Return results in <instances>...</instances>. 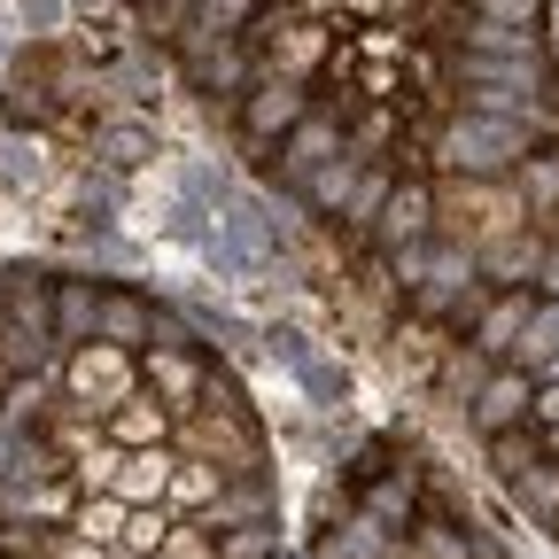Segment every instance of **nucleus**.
<instances>
[{
  "label": "nucleus",
  "instance_id": "nucleus-31",
  "mask_svg": "<svg viewBox=\"0 0 559 559\" xmlns=\"http://www.w3.org/2000/svg\"><path fill=\"white\" fill-rule=\"evenodd\" d=\"M536 459H544V443H536L528 428H513V436H489V466L506 474V489H513V481H521V474H528Z\"/></svg>",
  "mask_w": 559,
  "mask_h": 559
},
{
  "label": "nucleus",
  "instance_id": "nucleus-16",
  "mask_svg": "<svg viewBox=\"0 0 559 559\" xmlns=\"http://www.w3.org/2000/svg\"><path fill=\"white\" fill-rule=\"evenodd\" d=\"M102 342L140 358V349L156 342V296L148 288H102Z\"/></svg>",
  "mask_w": 559,
  "mask_h": 559
},
{
  "label": "nucleus",
  "instance_id": "nucleus-34",
  "mask_svg": "<svg viewBox=\"0 0 559 559\" xmlns=\"http://www.w3.org/2000/svg\"><path fill=\"white\" fill-rule=\"evenodd\" d=\"M156 559H218V551H210V528L202 521H171V536L156 544Z\"/></svg>",
  "mask_w": 559,
  "mask_h": 559
},
{
  "label": "nucleus",
  "instance_id": "nucleus-36",
  "mask_svg": "<svg viewBox=\"0 0 559 559\" xmlns=\"http://www.w3.org/2000/svg\"><path fill=\"white\" fill-rule=\"evenodd\" d=\"M39 117H47V86L39 79H16L9 86V124H39Z\"/></svg>",
  "mask_w": 559,
  "mask_h": 559
},
{
  "label": "nucleus",
  "instance_id": "nucleus-29",
  "mask_svg": "<svg viewBox=\"0 0 559 559\" xmlns=\"http://www.w3.org/2000/svg\"><path fill=\"white\" fill-rule=\"evenodd\" d=\"M218 559H280V521H249V528H210Z\"/></svg>",
  "mask_w": 559,
  "mask_h": 559
},
{
  "label": "nucleus",
  "instance_id": "nucleus-13",
  "mask_svg": "<svg viewBox=\"0 0 559 559\" xmlns=\"http://www.w3.org/2000/svg\"><path fill=\"white\" fill-rule=\"evenodd\" d=\"M528 311H536L528 288H498V296L481 304V319H474L466 334H474V349H481L489 366H513V349H521V334H528Z\"/></svg>",
  "mask_w": 559,
  "mask_h": 559
},
{
  "label": "nucleus",
  "instance_id": "nucleus-3",
  "mask_svg": "<svg viewBox=\"0 0 559 559\" xmlns=\"http://www.w3.org/2000/svg\"><path fill=\"white\" fill-rule=\"evenodd\" d=\"M436 241H459V249H481V241H498L521 218V194L506 179H436Z\"/></svg>",
  "mask_w": 559,
  "mask_h": 559
},
{
  "label": "nucleus",
  "instance_id": "nucleus-25",
  "mask_svg": "<svg viewBox=\"0 0 559 559\" xmlns=\"http://www.w3.org/2000/svg\"><path fill=\"white\" fill-rule=\"evenodd\" d=\"M551 358H559V304H536V311H528V334H521V349H513V373L536 381Z\"/></svg>",
  "mask_w": 559,
  "mask_h": 559
},
{
  "label": "nucleus",
  "instance_id": "nucleus-23",
  "mask_svg": "<svg viewBox=\"0 0 559 559\" xmlns=\"http://www.w3.org/2000/svg\"><path fill=\"white\" fill-rule=\"evenodd\" d=\"M389 187H396V164H366V171H358V187H349V202H342V218H334V226H349V234H373L381 202H389Z\"/></svg>",
  "mask_w": 559,
  "mask_h": 559
},
{
  "label": "nucleus",
  "instance_id": "nucleus-30",
  "mask_svg": "<svg viewBox=\"0 0 559 559\" xmlns=\"http://www.w3.org/2000/svg\"><path fill=\"white\" fill-rule=\"evenodd\" d=\"M171 521H179L171 506H132V513H124V528H117V544H124L132 559H156V544L171 536Z\"/></svg>",
  "mask_w": 559,
  "mask_h": 559
},
{
  "label": "nucleus",
  "instance_id": "nucleus-28",
  "mask_svg": "<svg viewBox=\"0 0 559 559\" xmlns=\"http://www.w3.org/2000/svg\"><path fill=\"white\" fill-rule=\"evenodd\" d=\"M117 202H124L117 171H86V187H79V226H86V234H117Z\"/></svg>",
  "mask_w": 559,
  "mask_h": 559
},
{
  "label": "nucleus",
  "instance_id": "nucleus-37",
  "mask_svg": "<svg viewBox=\"0 0 559 559\" xmlns=\"http://www.w3.org/2000/svg\"><path fill=\"white\" fill-rule=\"evenodd\" d=\"M528 428H559V381H536V396H528Z\"/></svg>",
  "mask_w": 559,
  "mask_h": 559
},
{
  "label": "nucleus",
  "instance_id": "nucleus-22",
  "mask_svg": "<svg viewBox=\"0 0 559 559\" xmlns=\"http://www.w3.org/2000/svg\"><path fill=\"white\" fill-rule=\"evenodd\" d=\"M459 55H489V62H544V32H506V24H474V16H466Z\"/></svg>",
  "mask_w": 559,
  "mask_h": 559
},
{
  "label": "nucleus",
  "instance_id": "nucleus-8",
  "mask_svg": "<svg viewBox=\"0 0 559 559\" xmlns=\"http://www.w3.org/2000/svg\"><path fill=\"white\" fill-rule=\"evenodd\" d=\"M311 109V86H288V79H257L241 94V140H249V156H272L280 140H288Z\"/></svg>",
  "mask_w": 559,
  "mask_h": 559
},
{
  "label": "nucleus",
  "instance_id": "nucleus-19",
  "mask_svg": "<svg viewBox=\"0 0 559 559\" xmlns=\"http://www.w3.org/2000/svg\"><path fill=\"white\" fill-rule=\"evenodd\" d=\"M358 171H366V164L342 148V156H326V164H319V171H311V179L288 194V202H304L311 218H342V202H349V187H358Z\"/></svg>",
  "mask_w": 559,
  "mask_h": 559
},
{
  "label": "nucleus",
  "instance_id": "nucleus-5",
  "mask_svg": "<svg viewBox=\"0 0 559 559\" xmlns=\"http://www.w3.org/2000/svg\"><path fill=\"white\" fill-rule=\"evenodd\" d=\"M257 349H264L272 366H288V381L304 389V404H311V412H342V404H349V366H342V358H326V349H319L304 326L272 319V326H257Z\"/></svg>",
  "mask_w": 559,
  "mask_h": 559
},
{
  "label": "nucleus",
  "instance_id": "nucleus-35",
  "mask_svg": "<svg viewBox=\"0 0 559 559\" xmlns=\"http://www.w3.org/2000/svg\"><path fill=\"white\" fill-rule=\"evenodd\" d=\"M0 179H9V187L39 179V140H9V148H0Z\"/></svg>",
  "mask_w": 559,
  "mask_h": 559
},
{
  "label": "nucleus",
  "instance_id": "nucleus-43",
  "mask_svg": "<svg viewBox=\"0 0 559 559\" xmlns=\"http://www.w3.org/2000/svg\"><path fill=\"white\" fill-rule=\"evenodd\" d=\"M140 9H148V0H140Z\"/></svg>",
  "mask_w": 559,
  "mask_h": 559
},
{
  "label": "nucleus",
  "instance_id": "nucleus-26",
  "mask_svg": "<svg viewBox=\"0 0 559 559\" xmlns=\"http://www.w3.org/2000/svg\"><path fill=\"white\" fill-rule=\"evenodd\" d=\"M513 506H521L536 528H559V466H551V459H536V466L513 481Z\"/></svg>",
  "mask_w": 559,
  "mask_h": 559
},
{
  "label": "nucleus",
  "instance_id": "nucleus-18",
  "mask_svg": "<svg viewBox=\"0 0 559 559\" xmlns=\"http://www.w3.org/2000/svg\"><path fill=\"white\" fill-rule=\"evenodd\" d=\"M366 528H381V536H404L412 521H419V474L412 466H389L373 489H366V513H358Z\"/></svg>",
  "mask_w": 559,
  "mask_h": 559
},
{
  "label": "nucleus",
  "instance_id": "nucleus-24",
  "mask_svg": "<svg viewBox=\"0 0 559 559\" xmlns=\"http://www.w3.org/2000/svg\"><path fill=\"white\" fill-rule=\"evenodd\" d=\"M62 528L79 536V544H94V551H102V544H117V528H124V506L109 498V489H86V498L70 506V521H62Z\"/></svg>",
  "mask_w": 559,
  "mask_h": 559
},
{
  "label": "nucleus",
  "instance_id": "nucleus-33",
  "mask_svg": "<svg viewBox=\"0 0 559 559\" xmlns=\"http://www.w3.org/2000/svg\"><path fill=\"white\" fill-rule=\"evenodd\" d=\"M70 24V0H16V32H32V39H55Z\"/></svg>",
  "mask_w": 559,
  "mask_h": 559
},
{
  "label": "nucleus",
  "instance_id": "nucleus-4",
  "mask_svg": "<svg viewBox=\"0 0 559 559\" xmlns=\"http://www.w3.org/2000/svg\"><path fill=\"white\" fill-rule=\"evenodd\" d=\"M140 389V358L117 342H86V349H62V404L79 419H102L117 412L124 396Z\"/></svg>",
  "mask_w": 559,
  "mask_h": 559
},
{
  "label": "nucleus",
  "instance_id": "nucleus-9",
  "mask_svg": "<svg viewBox=\"0 0 559 559\" xmlns=\"http://www.w3.org/2000/svg\"><path fill=\"white\" fill-rule=\"evenodd\" d=\"M326 156H342V109L334 102H311L304 109V124L288 132V140H280V148H272V171H280V194H296Z\"/></svg>",
  "mask_w": 559,
  "mask_h": 559
},
{
  "label": "nucleus",
  "instance_id": "nucleus-21",
  "mask_svg": "<svg viewBox=\"0 0 559 559\" xmlns=\"http://www.w3.org/2000/svg\"><path fill=\"white\" fill-rule=\"evenodd\" d=\"M257 16H264V0H202V16L179 32V39H202V47H218V39H249L257 32ZM171 39V47H179Z\"/></svg>",
  "mask_w": 559,
  "mask_h": 559
},
{
  "label": "nucleus",
  "instance_id": "nucleus-14",
  "mask_svg": "<svg viewBox=\"0 0 559 559\" xmlns=\"http://www.w3.org/2000/svg\"><path fill=\"white\" fill-rule=\"evenodd\" d=\"M171 428H179V419H171L148 389H132L117 412H102V443H109V451H164Z\"/></svg>",
  "mask_w": 559,
  "mask_h": 559
},
{
  "label": "nucleus",
  "instance_id": "nucleus-10",
  "mask_svg": "<svg viewBox=\"0 0 559 559\" xmlns=\"http://www.w3.org/2000/svg\"><path fill=\"white\" fill-rule=\"evenodd\" d=\"M428 187H436V179H404V171H396V187H389V202H381V218H373V234H366L381 257L436 241V194H428Z\"/></svg>",
  "mask_w": 559,
  "mask_h": 559
},
{
  "label": "nucleus",
  "instance_id": "nucleus-32",
  "mask_svg": "<svg viewBox=\"0 0 559 559\" xmlns=\"http://www.w3.org/2000/svg\"><path fill=\"white\" fill-rule=\"evenodd\" d=\"M474 24H506V32H544V0H474Z\"/></svg>",
  "mask_w": 559,
  "mask_h": 559
},
{
  "label": "nucleus",
  "instance_id": "nucleus-42",
  "mask_svg": "<svg viewBox=\"0 0 559 559\" xmlns=\"http://www.w3.org/2000/svg\"><path fill=\"white\" fill-rule=\"evenodd\" d=\"M536 381H559V358H551V366H544V373H536Z\"/></svg>",
  "mask_w": 559,
  "mask_h": 559
},
{
  "label": "nucleus",
  "instance_id": "nucleus-27",
  "mask_svg": "<svg viewBox=\"0 0 559 559\" xmlns=\"http://www.w3.org/2000/svg\"><path fill=\"white\" fill-rule=\"evenodd\" d=\"M156 156V132L140 124V117H117V124H102V164L109 171H140Z\"/></svg>",
  "mask_w": 559,
  "mask_h": 559
},
{
  "label": "nucleus",
  "instance_id": "nucleus-38",
  "mask_svg": "<svg viewBox=\"0 0 559 559\" xmlns=\"http://www.w3.org/2000/svg\"><path fill=\"white\" fill-rule=\"evenodd\" d=\"M536 288H544V304H559V241L544 249V272H536Z\"/></svg>",
  "mask_w": 559,
  "mask_h": 559
},
{
  "label": "nucleus",
  "instance_id": "nucleus-15",
  "mask_svg": "<svg viewBox=\"0 0 559 559\" xmlns=\"http://www.w3.org/2000/svg\"><path fill=\"white\" fill-rule=\"evenodd\" d=\"M171 466H179V451L164 443V451H117V474H109V498L132 513V506H164L171 498Z\"/></svg>",
  "mask_w": 559,
  "mask_h": 559
},
{
  "label": "nucleus",
  "instance_id": "nucleus-2",
  "mask_svg": "<svg viewBox=\"0 0 559 559\" xmlns=\"http://www.w3.org/2000/svg\"><path fill=\"white\" fill-rule=\"evenodd\" d=\"M0 342H9V373H39L55 349V280L39 264H9L0 272Z\"/></svg>",
  "mask_w": 559,
  "mask_h": 559
},
{
  "label": "nucleus",
  "instance_id": "nucleus-20",
  "mask_svg": "<svg viewBox=\"0 0 559 559\" xmlns=\"http://www.w3.org/2000/svg\"><path fill=\"white\" fill-rule=\"evenodd\" d=\"M506 187L521 194V218H528V226H536V218H559V148H536Z\"/></svg>",
  "mask_w": 559,
  "mask_h": 559
},
{
  "label": "nucleus",
  "instance_id": "nucleus-11",
  "mask_svg": "<svg viewBox=\"0 0 559 559\" xmlns=\"http://www.w3.org/2000/svg\"><path fill=\"white\" fill-rule=\"evenodd\" d=\"M544 234L536 226H513V234H498V241H481L474 249V272H481V288L498 296V288H536V272H544Z\"/></svg>",
  "mask_w": 559,
  "mask_h": 559
},
{
  "label": "nucleus",
  "instance_id": "nucleus-7",
  "mask_svg": "<svg viewBox=\"0 0 559 559\" xmlns=\"http://www.w3.org/2000/svg\"><path fill=\"white\" fill-rule=\"evenodd\" d=\"M171 55H179V70H187V86L210 94V102H241V94L257 86V47H249V39H218V47L179 39Z\"/></svg>",
  "mask_w": 559,
  "mask_h": 559
},
{
  "label": "nucleus",
  "instance_id": "nucleus-6",
  "mask_svg": "<svg viewBox=\"0 0 559 559\" xmlns=\"http://www.w3.org/2000/svg\"><path fill=\"white\" fill-rule=\"evenodd\" d=\"M202 381H210L202 342H156V349H140V389H148L171 419H187L202 404Z\"/></svg>",
  "mask_w": 559,
  "mask_h": 559
},
{
  "label": "nucleus",
  "instance_id": "nucleus-1",
  "mask_svg": "<svg viewBox=\"0 0 559 559\" xmlns=\"http://www.w3.org/2000/svg\"><path fill=\"white\" fill-rule=\"evenodd\" d=\"M544 140L528 124H506V117H474V109H451L443 132L428 140V156L443 179H513Z\"/></svg>",
  "mask_w": 559,
  "mask_h": 559
},
{
  "label": "nucleus",
  "instance_id": "nucleus-40",
  "mask_svg": "<svg viewBox=\"0 0 559 559\" xmlns=\"http://www.w3.org/2000/svg\"><path fill=\"white\" fill-rule=\"evenodd\" d=\"M544 459H551V466H559V428H544Z\"/></svg>",
  "mask_w": 559,
  "mask_h": 559
},
{
  "label": "nucleus",
  "instance_id": "nucleus-12",
  "mask_svg": "<svg viewBox=\"0 0 559 559\" xmlns=\"http://www.w3.org/2000/svg\"><path fill=\"white\" fill-rule=\"evenodd\" d=\"M528 396H536V381H528V373H513V366H489L481 396L466 404L474 436L489 443V436H513V428H528Z\"/></svg>",
  "mask_w": 559,
  "mask_h": 559
},
{
  "label": "nucleus",
  "instance_id": "nucleus-17",
  "mask_svg": "<svg viewBox=\"0 0 559 559\" xmlns=\"http://www.w3.org/2000/svg\"><path fill=\"white\" fill-rule=\"evenodd\" d=\"M102 342V280H55V349Z\"/></svg>",
  "mask_w": 559,
  "mask_h": 559
},
{
  "label": "nucleus",
  "instance_id": "nucleus-39",
  "mask_svg": "<svg viewBox=\"0 0 559 559\" xmlns=\"http://www.w3.org/2000/svg\"><path fill=\"white\" fill-rule=\"evenodd\" d=\"M47 559H102V551H94V544H79V536H55V544H47Z\"/></svg>",
  "mask_w": 559,
  "mask_h": 559
},
{
  "label": "nucleus",
  "instance_id": "nucleus-41",
  "mask_svg": "<svg viewBox=\"0 0 559 559\" xmlns=\"http://www.w3.org/2000/svg\"><path fill=\"white\" fill-rule=\"evenodd\" d=\"M9 55H16V47H9V32H0V70H9Z\"/></svg>",
  "mask_w": 559,
  "mask_h": 559
}]
</instances>
